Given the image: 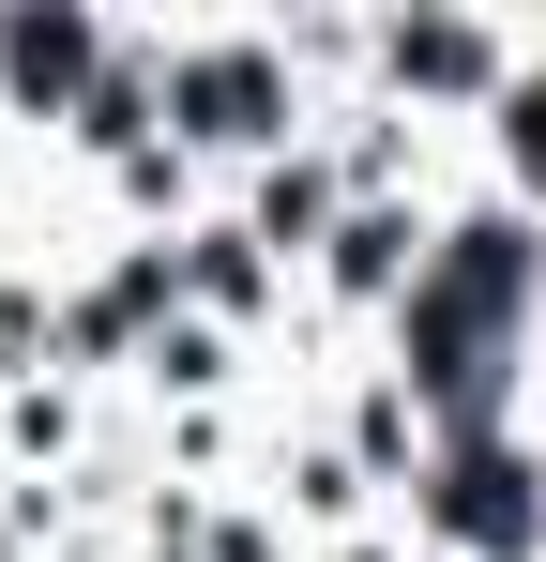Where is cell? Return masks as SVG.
Returning a JSON list of instances; mask_svg holds the SVG:
<instances>
[{
	"label": "cell",
	"instance_id": "cell-3",
	"mask_svg": "<svg viewBox=\"0 0 546 562\" xmlns=\"http://www.w3.org/2000/svg\"><path fill=\"white\" fill-rule=\"evenodd\" d=\"M77 61H91V31H77V15H31V31H15V77H31V92H61Z\"/></svg>",
	"mask_w": 546,
	"mask_h": 562
},
{
	"label": "cell",
	"instance_id": "cell-2",
	"mask_svg": "<svg viewBox=\"0 0 546 562\" xmlns=\"http://www.w3.org/2000/svg\"><path fill=\"white\" fill-rule=\"evenodd\" d=\"M259 106H273L259 61H197V122H213V137H259Z\"/></svg>",
	"mask_w": 546,
	"mask_h": 562
},
{
	"label": "cell",
	"instance_id": "cell-4",
	"mask_svg": "<svg viewBox=\"0 0 546 562\" xmlns=\"http://www.w3.org/2000/svg\"><path fill=\"white\" fill-rule=\"evenodd\" d=\"M516 168H546V77H532V106H516Z\"/></svg>",
	"mask_w": 546,
	"mask_h": 562
},
{
	"label": "cell",
	"instance_id": "cell-1",
	"mask_svg": "<svg viewBox=\"0 0 546 562\" xmlns=\"http://www.w3.org/2000/svg\"><path fill=\"white\" fill-rule=\"evenodd\" d=\"M441 517H455V532H470V548H516V532H532L546 502H516V471H501V457H455V486H441Z\"/></svg>",
	"mask_w": 546,
	"mask_h": 562
}]
</instances>
